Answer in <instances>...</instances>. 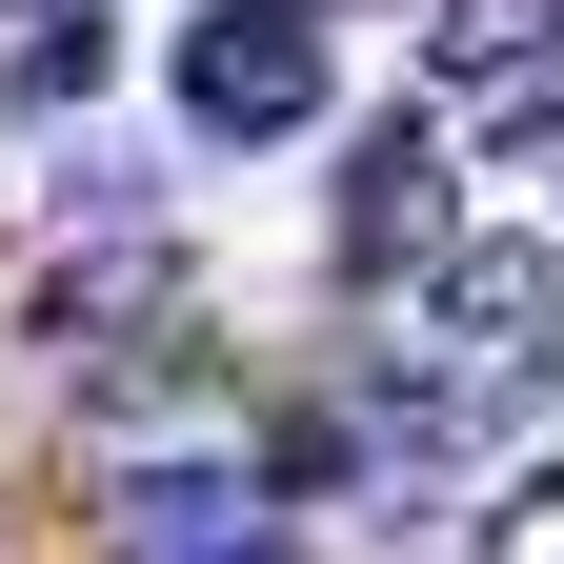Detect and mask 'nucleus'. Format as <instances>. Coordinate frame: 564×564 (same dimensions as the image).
<instances>
[{
    "label": "nucleus",
    "mask_w": 564,
    "mask_h": 564,
    "mask_svg": "<svg viewBox=\"0 0 564 564\" xmlns=\"http://www.w3.org/2000/svg\"><path fill=\"white\" fill-rule=\"evenodd\" d=\"M464 162H484V141H464V101H403V121H364V141H343V282H364V303H423V262H444L464 242Z\"/></svg>",
    "instance_id": "obj_1"
},
{
    "label": "nucleus",
    "mask_w": 564,
    "mask_h": 564,
    "mask_svg": "<svg viewBox=\"0 0 564 564\" xmlns=\"http://www.w3.org/2000/svg\"><path fill=\"white\" fill-rule=\"evenodd\" d=\"M323 0H202L182 21V61H162V101H182V141H223V162H262V141H303L323 121Z\"/></svg>",
    "instance_id": "obj_2"
},
{
    "label": "nucleus",
    "mask_w": 564,
    "mask_h": 564,
    "mask_svg": "<svg viewBox=\"0 0 564 564\" xmlns=\"http://www.w3.org/2000/svg\"><path fill=\"white\" fill-rule=\"evenodd\" d=\"M423 343H444L464 383H524L544 343H564V223H464L444 262H423V303H403Z\"/></svg>",
    "instance_id": "obj_3"
},
{
    "label": "nucleus",
    "mask_w": 564,
    "mask_h": 564,
    "mask_svg": "<svg viewBox=\"0 0 564 564\" xmlns=\"http://www.w3.org/2000/svg\"><path fill=\"white\" fill-rule=\"evenodd\" d=\"M182 303H202V262H182L162 223H101V242H61V262L21 282V323L61 343V364H101V343H182Z\"/></svg>",
    "instance_id": "obj_4"
},
{
    "label": "nucleus",
    "mask_w": 564,
    "mask_h": 564,
    "mask_svg": "<svg viewBox=\"0 0 564 564\" xmlns=\"http://www.w3.org/2000/svg\"><path fill=\"white\" fill-rule=\"evenodd\" d=\"M121 82V21H101V0H21V21H0V101H21V121H82Z\"/></svg>",
    "instance_id": "obj_5"
},
{
    "label": "nucleus",
    "mask_w": 564,
    "mask_h": 564,
    "mask_svg": "<svg viewBox=\"0 0 564 564\" xmlns=\"http://www.w3.org/2000/svg\"><path fill=\"white\" fill-rule=\"evenodd\" d=\"M323 21H343V0H323Z\"/></svg>",
    "instance_id": "obj_6"
}]
</instances>
